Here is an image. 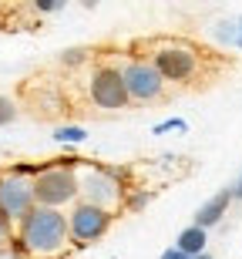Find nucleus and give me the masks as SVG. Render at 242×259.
<instances>
[{
  "instance_id": "1",
  "label": "nucleus",
  "mask_w": 242,
  "mask_h": 259,
  "mask_svg": "<svg viewBox=\"0 0 242 259\" xmlns=\"http://www.w3.org/2000/svg\"><path fill=\"white\" fill-rule=\"evenodd\" d=\"M64 246H68V219H64V212L34 205L20 219L17 246H14L17 252L51 259V256H58V252H64Z\"/></svg>"
},
{
  "instance_id": "2",
  "label": "nucleus",
  "mask_w": 242,
  "mask_h": 259,
  "mask_svg": "<svg viewBox=\"0 0 242 259\" xmlns=\"http://www.w3.org/2000/svg\"><path fill=\"white\" fill-rule=\"evenodd\" d=\"M78 162V158H74ZM74 162L64 168V165H51V168H40L34 179H30V189H34V202L44 205V209H58L64 202H71L78 195V175H74Z\"/></svg>"
},
{
  "instance_id": "3",
  "label": "nucleus",
  "mask_w": 242,
  "mask_h": 259,
  "mask_svg": "<svg viewBox=\"0 0 242 259\" xmlns=\"http://www.w3.org/2000/svg\"><path fill=\"white\" fill-rule=\"evenodd\" d=\"M34 209V189H30V179L14 172L0 175V215L7 222H20L27 212Z\"/></svg>"
},
{
  "instance_id": "4",
  "label": "nucleus",
  "mask_w": 242,
  "mask_h": 259,
  "mask_svg": "<svg viewBox=\"0 0 242 259\" xmlns=\"http://www.w3.org/2000/svg\"><path fill=\"white\" fill-rule=\"evenodd\" d=\"M81 189H84V195H87V205H98V209H105V212L121 205V199H125V189L118 182V175L101 172V168L84 172V179L78 182V192Z\"/></svg>"
},
{
  "instance_id": "5",
  "label": "nucleus",
  "mask_w": 242,
  "mask_h": 259,
  "mask_svg": "<svg viewBox=\"0 0 242 259\" xmlns=\"http://www.w3.org/2000/svg\"><path fill=\"white\" fill-rule=\"evenodd\" d=\"M108 226H111V212L81 202L78 209L71 212V219H68V236H74L78 246H87V242L101 239V236L108 232Z\"/></svg>"
},
{
  "instance_id": "6",
  "label": "nucleus",
  "mask_w": 242,
  "mask_h": 259,
  "mask_svg": "<svg viewBox=\"0 0 242 259\" xmlns=\"http://www.w3.org/2000/svg\"><path fill=\"white\" fill-rule=\"evenodd\" d=\"M121 81H125L128 98H138V101H152V98L162 95V74L148 61H131V64L121 71Z\"/></svg>"
},
{
  "instance_id": "7",
  "label": "nucleus",
  "mask_w": 242,
  "mask_h": 259,
  "mask_svg": "<svg viewBox=\"0 0 242 259\" xmlns=\"http://www.w3.org/2000/svg\"><path fill=\"white\" fill-rule=\"evenodd\" d=\"M91 98H94L98 108H125L128 105V91L125 81H121V71L118 67H98L94 77H91Z\"/></svg>"
},
{
  "instance_id": "8",
  "label": "nucleus",
  "mask_w": 242,
  "mask_h": 259,
  "mask_svg": "<svg viewBox=\"0 0 242 259\" xmlns=\"http://www.w3.org/2000/svg\"><path fill=\"white\" fill-rule=\"evenodd\" d=\"M195 54L192 51H185V48H162V51H155V71L162 74V81L165 77H172V81H185V77H192L195 74Z\"/></svg>"
},
{
  "instance_id": "9",
  "label": "nucleus",
  "mask_w": 242,
  "mask_h": 259,
  "mask_svg": "<svg viewBox=\"0 0 242 259\" xmlns=\"http://www.w3.org/2000/svg\"><path fill=\"white\" fill-rule=\"evenodd\" d=\"M229 202H232V192H219V195H212V199L205 202L202 209L195 212V226H199V229H209V226H215V222L225 215Z\"/></svg>"
},
{
  "instance_id": "10",
  "label": "nucleus",
  "mask_w": 242,
  "mask_h": 259,
  "mask_svg": "<svg viewBox=\"0 0 242 259\" xmlns=\"http://www.w3.org/2000/svg\"><path fill=\"white\" fill-rule=\"evenodd\" d=\"M175 249L182 252V256H202L205 252V229H199V226H188V229L178 232V242H175Z\"/></svg>"
},
{
  "instance_id": "11",
  "label": "nucleus",
  "mask_w": 242,
  "mask_h": 259,
  "mask_svg": "<svg viewBox=\"0 0 242 259\" xmlns=\"http://www.w3.org/2000/svg\"><path fill=\"white\" fill-rule=\"evenodd\" d=\"M54 138H58V142L78 145V142H84V138H87V132H84V128H78V125H61L58 132H54Z\"/></svg>"
},
{
  "instance_id": "12",
  "label": "nucleus",
  "mask_w": 242,
  "mask_h": 259,
  "mask_svg": "<svg viewBox=\"0 0 242 259\" xmlns=\"http://www.w3.org/2000/svg\"><path fill=\"white\" fill-rule=\"evenodd\" d=\"M14 118H17V105H14L10 98L0 95V125H10Z\"/></svg>"
},
{
  "instance_id": "13",
  "label": "nucleus",
  "mask_w": 242,
  "mask_h": 259,
  "mask_svg": "<svg viewBox=\"0 0 242 259\" xmlns=\"http://www.w3.org/2000/svg\"><path fill=\"white\" fill-rule=\"evenodd\" d=\"M10 222L4 219V215H0V249H10Z\"/></svg>"
},
{
  "instance_id": "14",
  "label": "nucleus",
  "mask_w": 242,
  "mask_h": 259,
  "mask_svg": "<svg viewBox=\"0 0 242 259\" xmlns=\"http://www.w3.org/2000/svg\"><path fill=\"white\" fill-rule=\"evenodd\" d=\"M172 128H178V132H185V121H178V118H172V121H162V125L155 128V135H162V132H172Z\"/></svg>"
},
{
  "instance_id": "15",
  "label": "nucleus",
  "mask_w": 242,
  "mask_h": 259,
  "mask_svg": "<svg viewBox=\"0 0 242 259\" xmlns=\"http://www.w3.org/2000/svg\"><path fill=\"white\" fill-rule=\"evenodd\" d=\"M148 199H152V195H145V192H138L135 199H131V209H141V205H148Z\"/></svg>"
},
{
  "instance_id": "16",
  "label": "nucleus",
  "mask_w": 242,
  "mask_h": 259,
  "mask_svg": "<svg viewBox=\"0 0 242 259\" xmlns=\"http://www.w3.org/2000/svg\"><path fill=\"white\" fill-rule=\"evenodd\" d=\"M81 58H84V51H68V58H64V61H68V64H78Z\"/></svg>"
},
{
  "instance_id": "17",
  "label": "nucleus",
  "mask_w": 242,
  "mask_h": 259,
  "mask_svg": "<svg viewBox=\"0 0 242 259\" xmlns=\"http://www.w3.org/2000/svg\"><path fill=\"white\" fill-rule=\"evenodd\" d=\"M162 259H188V256H182L178 249H165V252H162Z\"/></svg>"
},
{
  "instance_id": "18",
  "label": "nucleus",
  "mask_w": 242,
  "mask_h": 259,
  "mask_svg": "<svg viewBox=\"0 0 242 259\" xmlns=\"http://www.w3.org/2000/svg\"><path fill=\"white\" fill-rule=\"evenodd\" d=\"M61 7V4H54V0H40V4H37V10H58Z\"/></svg>"
},
{
  "instance_id": "19",
  "label": "nucleus",
  "mask_w": 242,
  "mask_h": 259,
  "mask_svg": "<svg viewBox=\"0 0 242 259\" xmlns=\"http://www.w3.org/2000/svg\"><path fill=\"white\" fill-rule=\"evenodd\" d=\"M0 259H20L17 249H0Z\"/></svg>"
},
{
  "instance_id": "20",
  "label": "nucleus",
  "mask_w": 242,
  "mask_h": 259,
  "mask_svg": "<svg viewBox=\"0 0 242 259\" xmlns=\"http://www.w3.org/2000/svg\"><path fill=\"white\" fill-rule=\"evenodd\" d=\"M235 48H242V17H239V27H235V40H232Z\"/></svg>"
},
{
  "instance_id": "21",
  "label": "nucleus",
  "mask_w": 242,
  "mask_h": 259,
  "mask_svg": "<svg viewBox=\"0 0 242 259\" xmlns=\"http://www.w3.org/2000/svg\"><path fill=\"white\" fill-rule=\"evenodd\" d=\"M192 259H212V256H205V252H202V256H192Z\"/></svg>"
}]
</instances>
